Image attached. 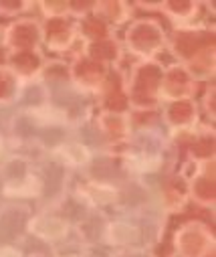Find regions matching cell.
I'll return each instance as SVG.
<instances>
[{
  "label": "cell",
  "instance_id": "6da1fadb",
  "mask_svg": "<svg viewBox=\"0 0 216 257\" xmlns=\"http://www.w3.org/2000/svg\"><path fill=\"white\" fill-rule=\"evenodd\" d=\"M29 231L45 241H57V239H63L67 233H69V225L63 221V219H57V217H35L31 223H29Z\"/></svg>",
  "mask_w": 216,
  "mask_h": 257
},
{
  "label": "cell",
  "instance_id": "8992f818",
  "mask_svg": "<svg viewBox=\"0 0 216 257\" xmlns=\"http://www.w3.org/2000/svg\"><path fill=\"white\" fill-rule=\"evenodd\" d=\"M0 257H23V255L13 247H0Z\"/></svg>",
  "mask_w": 216,
  "mask_h": 257
},
{
  "label": "cell",
  "instance_id": "7a4b0ae2",
  "mask_svg": "<svg viewBox=\"0 0 216 257\" xmlns=\"http://www.w3.org/2000/svg\"><path fill=\"white\" fill-rule=\"evenodd\" d=\"M5 192L9 197H35L41 192V182L35 178V176H27L19 182H11Z\"/></svg>",
  "mask_w": 216,
  "mask_h": 257
},
{
  "label": "cell",
  "instance_id": "5b68a950",
  "mask_svg": "<svg viewBox=\"0 0 216 257\" xmlns=\"http://www.w3.org/2000/svg\"><path fill=\"white\" fill-rule=\"evenodd\" d=\"M109 237L113 243H131L139 237V231L127 223H113L109 227Z\"/></svg>",
  "mask_w": 216,
  "mask_h": 257
},
{
  "label": "cell",
  "instance_id": "3957f363",
  "mask_svg": "<svg viewBox=\"0 0 216 257\" xmlns=\"http://www.w3.org/2000/svg\"><path fill=\"white\" fill-rule=\"evenodd\" d=\"M81 192H85V197L93 205H107L117 199V192L105 184H87L85 188H81Z\"/></svg>",
  "mask_w": 216,
  "mask_h": 257
},
{
  "label": "cell",
  "instance_id": "52a82bcc",
  "mask_svg": "<svg viewBox=\"0 0 216 257\" xmlns=\"http://www.w3.org/2000/svg\"><path fill=\"white\" fill-rule=\"evenodd\" d=\"M63 257H81V255H63Z\"/></svg>",
  "mask_w": 216,
  "mask_h": 257
},
{
  "label": "cell",
  "instance_id": "277c9868",
  "mask_svg": "<svg viewBox=\"0 0 216 257\" xmlns=\"http://www.w3.org/2000/svg\"><path fill=\"white\" fill-rule=\"evenodd\" d=\"M69 164H83L89 160V150L83 144H67L57 150Z\"/></svg>",
  "mask_w": 216,
  "mask_h": 257
}]
</instances>
